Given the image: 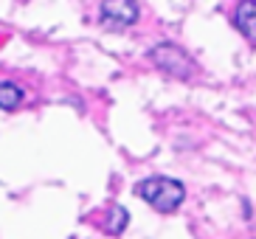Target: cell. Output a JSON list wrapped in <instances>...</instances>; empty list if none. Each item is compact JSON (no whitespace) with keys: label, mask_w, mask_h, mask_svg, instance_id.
<instances>
[{"label":"cell","mask_w":256,"mask_h":239,"mask_svg":"<svg viewBox=\"0 0 256 239\" xmlns=\"http://www.w3.org/2000/svg\"><path fill=\"white\" fill-rule=\"evenodd\" d=\"M136 194L150 202L155 211L169 214V211H178L180 202L186 200V186L174 178H146L136 186Z\"/></svg>","instance_id":"1"},{"label":"cell","mask_w":256,"mask_h":239,"mask_svg":"<svg viewBox=\"0 0 256 239\" xmlns=\"http://www.w3.org/2000/svg\"><path fill=\"white\" fill-rule=\"evenodd\" d=\"M150 60L164 70V74L174 76V79H188L194 74V60L174 42H158L150 51Z\"/></svg>","instance_id":"2"},{"label":"cell","mask_w":256,"mask_h":239,"mask_svg":"<svg viewBox=\"0 0 256 239\" xmlns=\"http://www.w3.org/2000/svg\"><path fill=\"white\" fill-rule=\"evenodd\" d=\"M141 14L138 0H102V22L110 28H124L132 26Z\"/></svg>","instance_id":"3"},{"label":"cell","mask_w":256,"mask_h":239,"mask_svg":"<svg viewBox=\"0 0 256 239\" xmlns=\"http://www.w3.org/2000/svg\"><path fill=\"white\" fill-rule=\"evenodd\" d=\"M234 26L245 40L256 42V0H240V6L234 12Z\"/></svg>","instance_id":"4"},{"label":"cell","mask_w":256,"mask_h":239,"mask_svg":"<svg viewBox=\"0 0 256 239\" xmlns=\"http://www.w3.org/2000/svg\"><path fill=\"white\" fill-rule=\"evenodd\" d=\"M127 222H130V211L124 208V206H110L107 220L102 222V228H104V234H110V236H118V234L127 228Z\"/></svg>","instance_id":"5"},{"label":"cell","mask_w":256,"mask_h":239,"mask_svg":"<svg viewBox=\"0 0 256 239\" xmlns=\"http://www.w3.org/2000/svg\"><path fill=\"white\" fill-rule=\"evenodd\" d=\"M23 102V88L14 82H0V110H17Z\"/></svg>","instance_id":"6"}]
</instances>
